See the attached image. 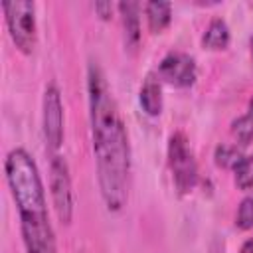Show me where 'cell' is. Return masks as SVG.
<instances>
[{
    "label": "cell",
    "instance_id": "cell-7",
    "mask_svg": "<svg viewBox=\"0 0 253 253\" xmlns=\"http://www.w3.org/2000/svg\"><path fill=\"white\" fill-rule=\"evenodd\" d=\"M198 67L192 55L184 51H170L158 63V79L174 87H190L196 83Z\"/></svg>",
    "mask_w": 253,
    "mask_h": 253
},
{
    "label": "cell",
    "instance_id": "cell-5",
    "mask_svg": "<svg viewBox=\"0 0 253 253\" xmlns=\"http://www.w3.org/2000/svg\"><path fill=\"white\" fill-rule=\"evenodd\" d=\"M49 194L57 219L61 223H69L73 217V190L67 162L59 154H51L49 160Z\"/></svg>",
    "mask_w": 253,
    "mask_h": 253
},
{
    "label": "cell",
    "instance_id": "cell-2",
    "mask_svg": "<svg viewBox=\"0 0 253 253\" xmlns=\"http://www.w3.org/2000/svg\"><path fill=\"white\" fill-rule=\"evenodd\" d=\"M6 182L20 213L22 239L28 253H57L47 217L43 184L34 158L24 148H14L4 160Z\"/></svg>",
    "mask_w": 253,
    "mask_h": 253
},
{
    "label": "cell",
    "instance_id": "cell-19",
    "mask_svg": "<svg viewBox=\"0 0 253 253\" xmlns=\"http://www.w3.org/2000/svg\"><path fill=\"white\" fill-rule=\"evenodd\" d=\"M251 115H253V101H251Z\"/></svg>",
    "mask_w": 253,
    "mask_h": 253
},
{
    "label": "cell",
    "instance_id": "cell-13",
    "mask_svg": "<svg viewBox=\"0 0 253 253\" xmlns=\"http://www.w3.org/2000/svg\"><path fill=\"white\" fill-rule=\"evenodd\" d=\"M233 174H235V184H237V188H241V190L253 188V154L243 156V158L237 162V166L233 168Z\"/></svg>",
    "mask_w": 253,
    "mask_h": 253
},
{
    "label": "cell",
    "instance_id": "cell-14",
    "mask_svg": "<svg viewBox=\"0 0 253 253\" xmlns=\"http://www.w3.org/2000/svg\"><path fill=\"white\" fill-rule=\"evenodd\" d=\"M213 158H215V164L219 168H235L237 162L243 158L239 148L233 146V144H219L213 152Z\"/></svg>",
    "mask_w": 253,
    "mask_h": 253
},
{
    "label": "cell",
    "instance_id": "cell-6",
    "mask_svg": "<svg viewBox=\"0 0 253 253\" xmlns=\"http://www.w3.org/2000/svg\"><path fill=\"white\" fill-rule=\"evenodd\" d=\"M42 125H43V138L47 148L55 154V150L63 142V103L61 93L55 83H49L43 91V105H42Z\"/></svg>",
    "mask_w": 253,
    "mask_h": 253
},
{
    "label": "cell",
    "instance_id": "cell-18",
    "mask_svg": "<svg viewBox=\"0 0 253 253\" xmlns=\"http://www.w3.org/2000/svg\"><path fill=\"white\" fill-rule=\"evenodd\" d=\"M249 49H251V57H253V36H251V40H249Z\"/></svg>",
    "mask_w": 253,
    "mask_h": 253
},
{
    "label": "cell",
    "instance_id": "cell-10",
    "mask_svg": "<svg viewBox=\"0 0 253 253\" xmlns=\"http://www.w3.org/2000/svg\"><path fill=\"white\" fill-rule=\"evenodd\" d=\"M202 43L208 49H225L229 45V28L223 18H211L204 36Z\"/></svg>",
    "mask_w": 253,
    "mask_h": 253
},
{
    "label": "cell",
    "instance_id": "cell-11",
    "mask_svg": "<svg viewBox=\"0 0 253 253\" xmlns=\"http://www.w3.org/2000/svg\"><path fill=\"white\" fill-rule=\"evenodd\" d=\"M144 14L148 20V28L150 32L158 34L162 32L170 20H172V4L170 2H160V0H152L144 6Z\"/></svg>",
    "mask_w": 253,
    "mask_h": 253
},
{
    "label": "cell",
    "instance_id": "cell-4",
    "mask_svg": "<svg viewBox=\"0 0 253 253\" xmlns=\"http://www.w3.org/2000/svg\"><path fill=\"white\" fill-rule=\"evenodd\" d=\"M168 166L178 194H190L198 184V164L184 132H174L168 140Z\"/></svg>",
    "mask_w": 253,
    "mask_h": 253
},
{
    "label": "cell",
    "instance_id": "cell-8",
    "mask_svg": "<svg viewBox=\"0 0 253 253\" xmlns=\"http://www.w3.org/2000/svg\"><path fill=\"white\" fill-rule=\"evenodd\" d=\"M121 18H123V30H125V43L128 49H136L140 40V4L136 2H119L117 4Z\"/></svg>",
    "mask_w": 253,
    "mask_h": 253
},
{
    "label": "cell",
    "instance_id": "cell-12",
    "mask_svg": "<svg viewBox=\"0 0 253 253\" xmlns=\"http://www.w3.org/2000/svg\"><path fill=\"white\" fill-rule=\"evenodd\" d=\"M231 134L241 144L247 146L253 140V115H241L231 123Z\"/></svg>",
    "mask_w": 253,
    "mask_h": 253
},
{
    "label": "cell",
    "instance_id": "cell-15",
    "mask_svg": "<svg viewBox=\"0 0 253 253\" xmlns=\"http://www.w3.org/2000/svg\"><path fill=\"white\" fill-rule=\"evenodd\" d=\"M235 227H239V229L253 227V194L241 200L237 213H235Z\"/></svg>",
    "mask_w": 253,
    "mask_h": 253
},
{
    "label": "cell",
    "instance_id": "cell-17",
    "mask_svg": "<svg viewBox=\"0 0 253 253\" xmlns=\"http://www.w3.org/2000/svg\"><path fill=\"white\" fill-rule=\"evenodd\" d=\"M237 253H253V237H249V239L241 245V249H239Z\"/></svg>",
    "mask_w": 253,
    "mask_h": 253
},
{
    "label": "cell",
    "instance_id": "cell-9",
    "mask_svg": "<svg viewBox=\"0 0 253 253\" xmlns=\"http://www.w3.org/2000/svg\"><path fill=\"white\" fill-rule=\"evenodd\" d=\"M138 101H140V107L144 109L146 115L158 117L162 113V89H160V79L158 77L146 75V79L140 87Z\"/></svg>",
    "mask_w": 253,
    "mask_h": 253
},
{
    "label": "cell",
    "instance_id": "cell-1",
    "mask_svg": "<svg viewBox=\"0 0 253 253\" xmlns=\"http://www.w3.org/2000/svg\"><path fill=\"white\" fill-rule=\"evenodd\" d=\"M87 95L101 198L109 211H119L128 198L130 146L119 105L109 89L103 69L95 61L87 67Z\"/></svg>",
    "mask_w": 253,
    "mask_h": 253
},
{
    "label": "cell",
    "instance_id": "cell-3",
    "mask_svg": "<svg viewBox=\"0 0 253 253\" xmlns=\"http://www.w3.org/2000/svg\"><path fill=\"white\" fill-rule=\"evenodd\" d=\"M6 26L14 45L22 53H32L36 47L38 32H36V6L34 2L14 0L2 4Z\"/></svg>",
    "mask_w": 253,
    "mask_h": 253
},
{
    "label": "cell",
    "instance_id": "cell-16",
    "mask_svg": "<svg viewBox=\"0 0 253 253\" xmlns=\"http://www.w3.org/2000/svg\"><path fill=\"white\" fill-rule=\"evenodd\" d=\"M95 10L101 14V18H111V12H113V4L111 2H97L95 4Z\"/></svg>",
    "mask_w": 253,
    "mask_h": 253
}]
</instances>
